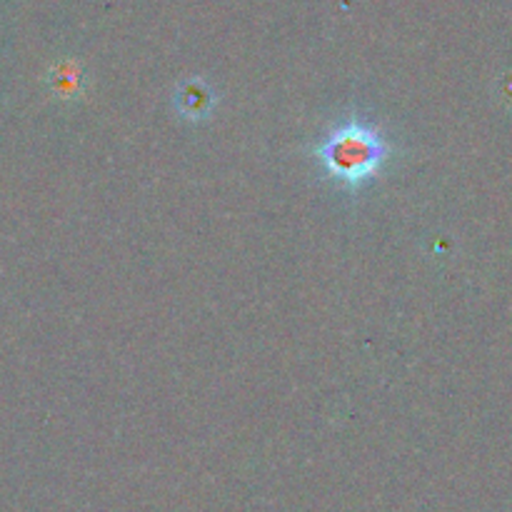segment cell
<instances>
[{
    "label": "cell",
    "instance_id": "3957f363",
    "mask_svg": "<svg viewBox=\"0 0 512 512\" xmlns=\"http://www.w3.org/2000/svg\"><path fill=\"white\" fill-rule=\"evenodd\" d=\"M85 85H88V75H85L83 65H78L75 60H63L48 73V88L58 100L83 98Z\"/></svg>",
    "mask_w": 512,
    "mask_h": 512
},
{
    "label": "cell",
    "instance_id": "6da1fadb",
    "mask_svg": "<svg viewBox=\"0 0 512 512\" xmlns=\"http://www.w3.org/2000/svg\"><path fill=\"white\" fill-rule=\"evenodd\" d=\"M388 143L360 120H348L318 145V160L325 173L345 188H358L373 178L388 160Z\"/></svg>",
    "mask_w": 512,
    "mask_h": 512
},
{
    "label": "cell",
    "instance_id": "7a4b0ae2",
    "mask_svg": "<svg viewBox=\"0 0 512 512\" xmlns=\"http://www.w3.org/2000/svg\"><path fill=\"white\" fill-rule=\"evenodd\" d=\"M175 105H178V113L185 120H205L213 113L215 95L205 80L188 78L175 90Z\"/></svg>",
    "mask_w": 512,
    "mask_h": 512
}]
</instances>
